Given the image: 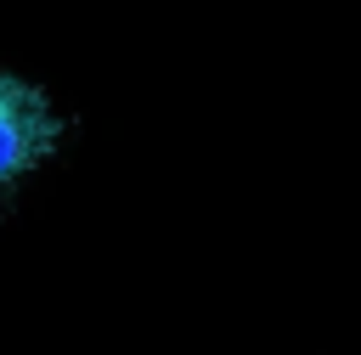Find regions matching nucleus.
<instances>
[{
	"instance_id": "nucleus-1",
	"label": "nucleus",
	"mask_w": 361,
	"mask_h": 355,
	"mask_svg": "<svg viewBox=\"0 0 361 355\" xmlns=\"http://www.w3.org/2000/svg\"><path fill=\"white\" fill-rule=\"evenodd\" d=\"M56 141V113L39 90L0 73V186H11L23 169H34Z\"/></svg>"
}]
</instances>
